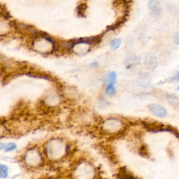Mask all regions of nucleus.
Masks as SVG:
<instances>
[{"mask_svg": "<svg viewBox=\"0 0 179 179\" xmlns=\"http://www.w3.org/2000/svg\"><path fill=\"white\" fill-rule=\"evenodd\" d=\"M41 160V155L38 152L34 149L30 150L26 155L25 161L29 166H32V167L37 166L40 163Z\"/></svg>", "mask_w": 179, "mask_h": 179, "instance_id": "obj_1", "label": "nucleus"}, {"mask_svg": "<svg viewBox=\"0 0 179 179\" xmlns=\"http://www.w3.org/2000/svg\"><path fill=\"white\" fill-rule=\"evenodd\" d=\"M104 127L105 128L106 130H107V132L110 133H113L116 131L120 129L122 127V123L118 120H108L106 121L104 124Z\"/></svg>", "mask_w": 179, "mask_h": 179, "instance_id": "obj_2", "label": "nucleus"}, {"mask_svg": "<svg viewBox=\"0 0 179 179\" xmlns=\"http://www.w3.org/2000/svg\"><path fill=\"white\" fill-rule=\"evenodd\" d=\"M150 14L153 17H158L162 14V8L159 2L155 0H151L148 4Z\"/></svg>", "mask_w": 179, "mask_h": 179, "instance_id": "obj_3", "label": "nucleus"}, {"mask_svg": "<svg viewBox=\"0 0 179 179\" xmlns=\"http://www.w3.org/2000/svg\"><path fill=\"white\" fill-rule=\"evenodd\" d=\"M149 109L155 116L158 118H165L167 116V110L161 105L152 104L149 106Z\"/></svg>", "mask_w": 179, "mask_h": 179, "instance_id": "obj_4", "label": "nucleus"}, {"mask_svg": "<svg viewBox=\"0 0 179 179\" xmlns=\"http://www.w3.org/2000/svg\"><path fill=\"white\" fill-rule=\"evenodd\" d=\"M157 65V58L152 53H149L145 57V65L147 69H154Z\"/></svg>", "mask_w": 179, "mask_h": 179, "instance_id": "obj_5", "label": "nucleus"}, {"mask_svg": "<svg viewBox=\"0 0 179 179\" xmlns=\"http://www.w3.org/2000/svg\"><path fill=\"white\" fill-rule=\"evenodd\" d=\"M117 81V75L114 72H110L109 74L106 77V82L107 83H112L114 84L116 83Z\"/></svg>", "mask_w": 179, "mask_h": 179, "instance_id": "obj_6", "label": "nucleus"}, {"mask_svg": "<svg viewBox=\"0 0 179 179\" xmlns=\"http://www.w3.org/2000/svg\"><path fill=\"white\" fill-rule=\"evenodd\" d=\"M139 63V57L136 56H131L127 57L125 60V64H127L128 67H131Z\"/></svg>", "mask_w": 179, "mask_h": 179, "instance_id": "obj_7", "label": "nucleus"}, {"mask_svg": "<svg viewBox=\"0 0 179 179\" xmlns=\"http://www.w3.org/2000/svg\"><path fill=\"white\" fill-rule=\"evenodd\" d=\"M106 93L109 96H113L116 93V88L114 87V84L107 83V88H106Z\"/></svg>", "mask_w": 179, "mask_h": 179, "instance_id": "obj_8", "label": "nucleus"}, {"mask_svg": "<svg viewBox=\"0 0 179 179\" xmlns=\"http://www.w3.org/2000/svg\"><path fill=\"white\" fill-rule=\"evenodd\" d=\"M8 167L6 165H0V178H6L8 176Z\"/></svg>", "mask_w": 179, "mask_h": 179, "instance_id": "obj_9", "label": "nucleus"}, {"mask_svg": "<svg viewBox=\"0 0 179 179\" xmlns=\"http://www.w3.org/2000/svg\"><path fill=\"white\" fill-rule=\"evenodd\" d=\"M121 42L122 41H121L120 39H114V40L112 41L111 43H110V47H111V48L113 50H116L120 46Z\"/></svg>", "mask_w": 179, "mask_h": 179, "instance_id": "obj_10", "label": "nucleus"}, {"mask_svg": "<svg viewBox=\"0 0 179 179\" xmlns=\"http://www.w3.org/2000/svg\"><path fill=\"white\" fill-rule=\"evenodd\" d=\"M15 149H16V145H15L14 143H9L8 144L6 145L5 151L6 152L11 151H14V150Z\"/></svg>", "mask_w": 179, "mask_h": 179, "instance_id": "obj_11", "label": "nucleus"}, {"mask_svg": "<svg viewBox=\"0 0 179 179\" xmlns=\"http://www.w3.org/2000/svg\"><path fill=\"white\" fill-rule=\"evenodd\" d=\"M84 4H80L78 6V8H77V12H78V16H81V17H83V15H84Z\"/></svg>", "mask_w": 179, "mask_h": 179, "instance_id": "obj_12", "label": "nucleus"}, {"mask_svg": "<svg viewBox=\"0 0 179 179\" xmlns=\"http://www.w3.org/2000/svg\"><path fill=\"white\" fill-rule=\"evenodd\" d=\"M120 178L121 179H136L135 178L133 177V176L127 173H123V174L120 176Z\"/></svg>", "mask_w": 179, "mask_h": 179, "instance_id": "obj_13", "label": "nucleus"}, {"mask_svg": "<svg viewBox=\"0 0 179 179\" xmlns=\"http://www.w3.org/2000/svg\"><path fill=\"white\" fill-rule=\"evenodd\" d=\"M174 40L175 41L176 45L179 43V33L178 32H176L174 35Z\"/></svg>", "mask_w": 179, "mask_h": 179, "instance_id": "obj_14", "label": "nucleus"}, {"mask_svg": "<svg viewBox=\"0 0 179 179\" xmlns=\"http://www.w3.org/2000/svg\"><path fill=\"white\" fill-rule=\"evenodd\" d=\"M4 133V128L3 126L0 125V136H3Z\"/></svg>", "mask_w": 179, "mask_h": 179, "instance_id": "obj_15", "label": "nucleus"}, {"mask_svg": "<svg viewBox=\"0 0 179 179\" xmlns=\"http://www.w3.org/2000/svg\"><path fill=\"white\" fill-rule=\"evenodd\" d=\"M6 148V144L4 143H0V150L5 149Z\"/></svg>", "mask_w": 179, "mask_h": 179, "instance_id": "obj_16", "label": "nucleus"}]
</instances>
